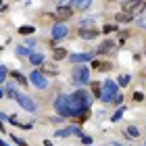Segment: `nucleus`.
<instances>
[{
    "mask_svg": "<svg viewBox=\"0 0 146 146\" xmlns=\"http://www.w3.org/2000/svg\"><path fill=\"white\" fill-rule=\"evenodd\" d=\"M90 102H92V98L90 94L86 90H77V92H73V94H61V96H56V100H54V109L56 113L61 117H79L84 111H88L90 109Z\"/></svg>",
    "mask_w": 146,
    "mask_h": 146,
    "instance_id": "nucleus-1",
    "label": "nucleus"
},
{
    "mask_svg": "<svg viewBox=\"0 0 146 146\" xmlns=\"http://www.w3.org/2000/svg\"><path fill=\"white\" fill-rule=\"evenodd\" d=\"M117 96H121V92H119V84L113 82V79L102 82V94H100V100H102V102H115Z\"/></svg>",
    "mask_w": 146,
    "mask_h": 146,
    "instance_id": "nucleus-2",
    "label": "nucleus"
},
{
    "mask_svg": "<svg viewBox=\"0 0 146 146\" xmlns=\"http://www.w3.org/2000/svg\"><path fill=\"white\" fill-rule=\"evenodd\" d=\"M71 79L75 86H86L90 82V69L86 67V65H75L71 71Z\"/></svg>",
    "mask_w": 146,
    "mask_h": 146,
    "instance_id": "nucleus-3",
    "label": "nucleus"
},
{
    "mask_svg": "<svg viewBox=\"0 0 146 146\" xmlns=\"http://www.w3.org/2000/svg\"><path fill=\"white\" fill-rule=\"evenodd\" d=\"M29 84L36 86L38 90H46V88H48V79H46V75L42 71H38V69H34L29 73Z\"/></svg>",
    "mask_w": 146,
    "mask_h": 146,
    "instance_id": "nucleus-4",
    "label": "nucleus"
},
{
    "mask_svg": "<svg viewBox=\"0 0 146 146\" xmlns=\"http://www.w3.org/2000/svg\"><path fill=\"white\" fill-rule=\"evenodd\" d=\"M15 100L19 102V107H21V109L29 111V113H36V109H38V104H36L34 100H31V98H29L27 94H17Z\"/></svg>",
    "mask_w": 146,
    "mask_h": 146,
    "instance_id": "nucleus-5",
    "label": "nucleus"
},
{
    "mask_svg": "<svg viewBox=\"0 0 146 146\" xmlns=\"http://www.w3.org/2000/svg\"><path fill=\"white\" fill-rule=\"evenodd\" d=\"M73 15V9L69 6V2H61L56 6V11H54V17L56 19H69Z\"/></svg>",
    "mask_w": 146,
    "mask_h": 146,
    "instance_id": "nucleus-6",
    "label": "nucleus"
},
{
    "mask_svg": "<svg viewBox=\"0 0 146 146\" xmlns=\"http://www.w3.org/2000/svg\"><path fill=\"white\" fill-rule=\"evenodd\" d=\"M67 34H69V27H67V25H63V23L52 25V42H56V40H63Z\"/></svg>",
    "mask_w": 146,
    "mask_h": 146,
    "instance_id": "nucleus-7",
    "label": "nucleus"
},
{
    "mask_svg": "<svg viewBox=\"0 0 146 146\" xmlns=\"http://www.w3.org/2000/svg\"><path fill=\"white\" fill-rule=\"evenodd\" d=\"M92 52H79V54H69V61L73 63V65H79V63H88V61H92Z\"/></svg>",
    "mask_w": 146,
    "mask_h": 146,
    "instance_id": "nucleus-8",
    "label": "nucleus"
},
{
    "mask_svg": "<svg viewBox=\"0 0 146 146\" xmlns=\"http://www.w3.org/2000/svg\"><path fill=\"white\" fill-rule=\"evenodd\" d=\"M115 42L113 40H107V42H102L100 46H98V54H109V52H113V48H115Z\"/></svg>",
    "mask_w": 146,
    "mask_h": 146,
    "instance_id": "nucleus-9",
    "label": "nucleus"
},
{
    "mask_svg": "<svg viewBox=\"0 0 146 146\" xmlns=\"http://www.w3.org/2000/svg\"><path fill=\"white\" fill-rule=\"evenodd\" d=\"M92 69H94V71H111L113 65L109 61H94V63H92Z\"/></svg>",
    "mask_w": 146,
    "mask_h": 146,
    "instance_id": "nucleus-10",
    "label": "nucleus"
},
{
    "mask_svg": "<svg viewBox=\"0 0 146 146\" xmlns=\"http://www.w3.org/2000/svg\"><path fill=\"white\" fill-rule=\"evenodd\" d=\"M115 19H117V23H129V21H134V13H117Z\"/></svg>",
    "mask_w": 146,
    "mask_h": 146,
    "instance_id": "nucleus-11",
    "label": "nucleus"
},
{
    "mask_svg": "<svg viewBox=\"0 0 146 146\" xmlns=\"http://www.w3.org/2000/svg\"><path fill=\"white\" fill-rule=\"evenodd\" d=\"M98 34H100L98 29H82L79 31V38L82 40H92V38H98Z\"/></svg>",
    "mask_w": 146,
    "mask_h": 146,
    "instance_id": "nucleus-12",
    "label": "nucleus"
},
{
    "mask_svg": "<svg viewBox=\"0 0 146 146\" xmlns=\"http://www.w3.org/2000/svg\"><path fill=\"white\" fill-rule=\"evenodd\" d=\"M67 56H69L67 48H54V52H52V58H54V61H63V58H67Z\"/></svg>",
    "mask_w": 146,
    "mask_h": 146,
    "instance_id": "nucleus-13",
    "label": "nucleus"
},
{
    "mask_svg": "<svg viewBox=\"0 0 146 146\" xmlns=\"http://www.w3.org/2000/svg\"><path fill=\"white\" fill-rule=\"evenodd\" d=\"M9 75H11L13 79H17V82L21 84V86H27V84H29V77H25V75H21V73H19V71H11Z\"/></svg>",
    "mask_w": 146,
    "mask_h": 146,
    "instance_id": "nucleus-14",
    "label": "nucleus"
},
{
    "mask_svg": "<svg viewBox=\"0 0 146 146\" xmlns=\"http://www.w3.org/2000/svg\"><path fill=\"white\" fill-rule=\"evenodd\" d=\"M34 31H36L34 25H19V34L21 36H31Z\"/></svg>",
    "mask_w": 146,
    "mask_h": 146,
    "instance_id": "nucleus-15",
    "label": "nucleus"
},
{
    "mask_svg": "<svg viewBox=\"0 0 146 146\" xmlns=\"http://www.w3.org/2000/svg\"><path fill=\"white\" fill-rule=\"evenodd\" d=\"M29 61H31V65H42V63H44V56L40 54V52H31V54H29Z\"/></svg>",
    "mask_w": 146,
    "mask_h": 146,
    "instance_id": "nucleus-16",
    "label": "nucleus"
},
{
    "mask_svg": "<svg viewBox=\"0 0 146 146\" xmlns=\"http://www.w3.org/2000/svg\"><path fill=\"white\" fill-rule=\"evenodd\" d=\"M15 52H17V56H29L31 54V50L27 48V46H17Z\"/></svg>",
    "mask_w": 146,
    "mask_h": 146,
    "instance_id": "nucleus-17",
    "label": "nucleus"
},
{
    "mask_svg": "<svg viewBox=\"0 0 146 146\" xmlns=\"http://www.w3.org/2000/svg\"><path fill=\"white\" fill-rule=\"evenodd\" d=\"M71 9H79V11H86V9H90V2H69Z\"/></svg>",
    "mask_w": 146,
    "mask_h": 146,
    "instance_id": "nucleus-18",
    "label": "nucleus"
},
{
    "mask_svg": "<svg viewBox=\"0 0 146 146\" xmlns=\"http://www.w3.org/2000/svg\"><path fill=\"white\" fill-rule=\"evenodd\" d=\"M92 92H94V96H96V98H100L102 88H100V84H98V82H92Z\"/></svg>",
    "mask_w": 146,
    "mask_h": 146,
    "instance_id": "nucleus-19",
    "label": "nucleus"
},
{
    "mask_svg": "<svg viewBox=\"0 0 146 146\" xmlns=\"http://www.w3.org/2000/svg\"><path fill=\"white\" fill-rule=\"evenodd\" d=\"M123 111H125L123 107H119V109L115 111V115H113V117H111V121H113V123H117V121H119V119H121V117H123Z\"/></svg>",
    "mask_w": 146,
    "mask_h": 146,
    "instance_id": "nucleus-20",
    "label": "nucleus"
},
{
    "mask_svg": "<svg viewBox=\"0 0 146 146\" xmlns=\"http://www.w3.org/2000/svg\"><path fill=\"white\" fill-rule=\"evenodd\" d=\"M11 138H13V142H15L17 146H27V142H25L23 138H19V136H15V134H11Z\"/></svg>",
    "mask_w": 146,
    "mask_h": 146,
    "instance_id": "nucleus-21",
    "label": "nucleus"
},
{
    "mask_svg": "<svg viewBox=\"0 0 146 146\" xmlns=\"http://www.w3.org/2000/svg\"><path fill=\"white\" fill-rule=\"evenodd\" d=\"M127 136H131V138H138V136H140V131H138V127L129 125V127H127Z\"/></svg>",
    "mask_w": 146,
    "mask_h": 146,
    "instance_id": "nucleus-22",
    "label": "nucleus"
},
{
    "mask_svg": "<svg viewBox=\"0 0 146 146\" xmlns=\"http://www.w3.org/2000/svg\"><path fill=\"white\" fill-rule=\"evenodd\" d=\"M6 75H9V69H6L4 65H0V82H4Z\"/></svg>",
    "mask_w": 146,
    "mask_h": 146,
    "instance_id": "nucleus-23",
    "label": "nucleus"
},
{
    "mask_svg": "<svg viewBox=\"0 0 146 146\" xmlns=\"http://www.w3.org/2000/svg\"><path fill=\"white\" fill-rule=\"evenodd\" d=\"M17 94H19V92H15V88H13V86H9V88H6V96H11L13 100L17 98Z\"/></svg>",
    "mask_w": 146,
    "mask_h": 146,
    "instance_id": "nucleus-24",
    "label": "nucleus"
},
{
    "mask_svg": "<svg viewBox=\"0 0 146 146\" xmlns=\"http://www.w3.org/2000/svg\"><path fill=\"white\" fill-rule=\"evenodd\" d=\"M113 31H117V25H104L102 27V34H113Z\"/></svg>",
    "mask_w": 146,
    "mask_h": 146,
    "instance_id": "nucleus-25",
    "label": "nucleus"
},
{
    "mask_svg": "<svg viewBox=\"0 0 146 146\" xmlns=\"http://www.w3.org/2000/svg\"><path fill=\"white\" fill-rule=\"evenodd\" d=\"M88 119H90V109H88V111H84V113H82V115H79V117H77V121H79V123H82V121H88Z\"/></svg>",
    "mask_w": 146,
    "mask_h": 146,
    "instance_id": "nucleus-26",
    "label": "nucleus"
},
{
    "mask_svg": "<svg viewBox=\"0 0 146 146\" xmlns=\"http://www.w3.org/2000/svg\"><path fill=\"white\" fill-rule=\"evenodd\" d=\"M117 82H119V86H127V84H129V75H121Z\"/></svg>",
    "mask_w": 146,
    "mask_h": 146,
    "instance_id": "nucleus-27",
    "label": "nucleus"
},
{
    "mask_svg": "<svg viewBox=\"0 0 146 146\" xmlns=\"http://www.w3.org/2000/svg\"><path fill=\"white\" fill-rule=\"evenodd\" d=\"M144 9H146V2H138V4H136V11H134V15H136V13H142Z\"/></svg>",
    "mask_w": 146,
    "mask_h": 146,
    "instance_id": "nucleus-28",
    "label": "nucleus"
},
{
    "mask_svg": "<svg viewBox=\"0 0 146 146\" xmlns=\"http://www.w3.org/2000/svg\"><path fill=\"white\" fill-rule=\"evenodd\" d=\"M134 100L136 102H142L144 100V94H142V92H134Z\"/></svg>",
    "mask_w": 146,
    "mask_h": 146,
    "instance_id": "nucleus-29",
    "label": "nucleus"
},
{
    "mask_svg": "<svg viewBox=\"0 0 146 146\" xmlns=\"http://www.w3.org/2000/svg\"><path fill=\"white\" fill-rule=\"evenodd\" d=\"M6 119H9V115H4V113L0 111V125H4V121H6Z\"/></svg>",
    "mask_w": 146,
    "mask_h": 146,
    "instance_id": "nucleus-30",
    "label": "nucleus"
},
{
    "mask_svg": "<svg viewBox=\"0 0 146 146\" xmlns=\"http://www.w3.org/2000/svg\"><path fill=\"white\" fill-rule=\"evenodd\" d=\"M82 142L84 144H92V138L90 136H82Z\"/></svg>",
    "mask_w": 146,
    "mask_h": 146,
    "instance_id": "nucleus-31",
    "label": "nucleus"
},
{
    "mask_svg": "<svg viewBox=\"0 0 146 146\" xmlns=\"http://www.w3.org/2000/svg\"><path fill=\"white\" fill-rule=\"evenodd\" d=\"M4 94H6V90H4V88H0V98H4Z\"/></svg>",
    "mask_w": 146,
    "mask_h": 146,
    "instance_id": "nucleus-32",
    "label": "nucleus"
},
{
    "mask_svg": "<svg viewBox=\"0 0 146 146\" xmlns=\"http://www.w3.org/2000/svg\"><path fill=\"white\" fill-rule=\"evenodd\" d=\"M44 146H54V144H52L50 140H44Z\"/></svg>",
    "mask_w": 146,
    "mask_h": 146,
    "instance_id": "nucleus-33",
    "label": "nucleus"
},
{
    "mask_svg": "<svg viewBox=\"0 0 146 146\" xmlns=\"http://www.w3.org/2000/svg\"><path fill=\"white\" fill-rule=\"evenodd\" d=\"M0 146H11V144H6V142H2V138H0Z\"/></svg>",
    "mask_w": 146,
    "mask_h": 146,
    "instance_id": "nucleus-34",
    "label": "nucleus"
},
{
    "mask_svg": "<svg viewBox=\"0 0 146 146\" xmlns=\"http://www.w3.org/2000/svg\"><path fill=\"white\" fill-rule=\"evenodd\" d=\"M113 146H123V144H117V142H115V144H113Z\"/></svg>",
    "mask_w": 146,
    "mask_h": 146,
    "instance_id": "nucleus-35",
    "label": "nucleus"
}]
</instances>
